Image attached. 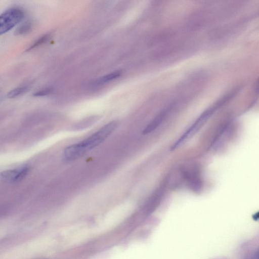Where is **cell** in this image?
<instances>
[{"mask_svg":"<svg viewBox=\"0 0 259 259\" xmlns=\"http://www.w3.org/2000/svg\"><path fill=\"white\" fill-rule=\"evenodd\" d=\"M50 35L49 34H46L42 36V37H40L39 39L36 40L33 44H32V45H31L30 47L27 49V51L32 50L35 48V47H37V46L44 44L46 41H47Z\"/></svg>","mask_w":259,"mask_h":259,"instance_id":"10","label":"cell"},{"mask_svg":"<svg viewBox=\"0 0 259 259\" xmlns=\"http://www.w3.org/2000/svg\"><path fill=\"white\" fill-rule=\"evenodd\" d=\"M28 88L27 87H20L11 90L8 94V97L10 98L17 97L21 94L25 93Z\"/></svg>","mask_w":259,"mask_h":259,"instance_id":"7","label":"cell"},{"mask_svg":"<svg viewBox=\"0 0 259 259\" xmlns=\"http://www.w3.org/2000/svg\"><path fill=\"white\" fill-rule=\"evenodd\" d=\"M163 117V113H161L156 116L144 129L142 132L143 134H148L157 128L161 124Z\"/></svg>","mask_w":259,"mask_h":259,"instance_id":"6","label":"cell"},{"mask_svg":"<svg viewBox=\"0 0 259 259\" xmlns=\"http://www.w3.org/2000/svg\"><path fill=\"white\" fill-rule=\"evenodd\" d=\"M31 29V24L30 22H26L17 28L15 32L17 34H24L28 33Z\"/></svg>","mask_w":259,"mask_h":259,"instance_id":"9","label":"cell"},{"mask_svg":"<svg viewBox=\"0 0 259 259\" xmlns=\"http://www.w3.org/2000/svg\"><path fill=\"white\" fill-rule=\"evenodd\" d=\"M121 73V72L120 70L114 71L113 72L110 73L105 76L102 77L101 78L99 79L98 81L99 82H104L107 81L114 79L118 77L119 76H120Z\"/></svg>","mask_w":259,"mask_h":259,"instance_id":"8","label":"cell"},{"mask_svg":"<svg viewBox=\"0 0 259 259\" xmlns=\"http://www.w3.org/2000/svg\"><path fill=\"white\" fill-rule=\"evenodd\" d=\"M24 12L19 8L10 9L0 15V35L19 23L23 18Z\"/></svg>","mask_w":259,"mask_h":259,"instance_id":"2","label":"cell"},{"mask_svg":"<svg viewBox=\"0 0 259 259\" xmlns=\"http://www.w3.org/2000/svg\"><path fill=\"white\" fill-rule=\"evenodd\" d=\"M29 167L24 166L20 168L8 169L3 171L1 174V177L3 180L10 182L16 183L22 180L27 174Z\"/></svg>","mask_w":259,"mask_h":259,"instance_id":"4","label":"cell"},{"mask_svg":"<svg viewBox=\"0 0 259 259\" xmlns=\"http://www.w3.org/2000/svg\"><path fill=\"white\" fill-rule=\"evenodd\" d=\"M87 152L80 143L70 145L64 151V159L66 161L76 160L83 156Z\"/></svg>","mask_w":259,"mask_h":259,"instance_id":"5","label":"cell"},{"mask_svg":"<svg viewBox=\"0 0 259 259\" xmlns=\"http://www.w3.org/2000/svg\"><path fill=\"white\" fill-rule=\"evenodd\" d=\"M211 110H208L202 114L196 121L188 129L187 131L180 137V138L171 147V150H173L180 147L183 143L187 140L190 137L195 134L198 130L202 126L204 123L211 114Z\"/></svg>","mask_w":259,"mask_h":259,"instance_id":"3","label":"cell"},{"mask_svg":"<svg viewBox=\"0 0 259 259\" xmlns=\"http://www.w3.org/2000/svg\"><path fill=\"white\" fill-rule=\"evenodd\" d=\"M51 92V89H45L40 90L34 94V96H44L49 94Z\"/></svg>","mask_w":259,"mask_h":259,"instance_id":"11","label":"cell"},{"mask_svg":"<svg viewBox=\"0 0 259 259\" xmlns=\"http://www.w3.org/2000/svg\"><path fill=\"white\" fill-rule=\"evenodd\" d=\"M118 124L116 121H113L106 124L80 143L85 151L88 152L98 146L107 138L117 128Z\"/></svg>","mask_w":259,"mask_h":259,"instance_id":"1","label":"cell"}]
</instances>
